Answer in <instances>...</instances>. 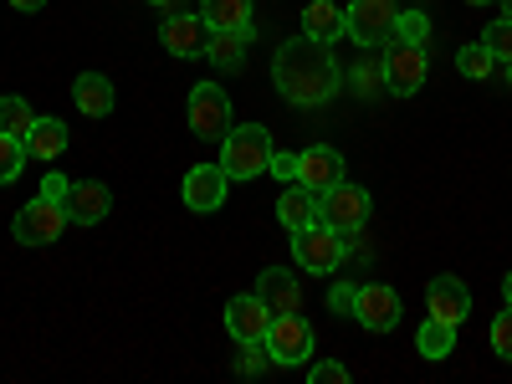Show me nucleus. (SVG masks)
Instances as JSON below:
<instances>
[{"instance_id": "f257e3e1", "label": "nucleus", "mask_w": 512, "mask_h": 384, "mask_svg": "<svg viewBox=\"0 0 512 384\" xmlns=\"http://www.w3.org/2000/svg\"><path fill=\"white\" fill-rule=\"evenodd\" d=\"M272 82L277 93L297 108H318L328 98H338V57L328 52V41H313V36H297V41H282V52L272 57Z\"/></svg>"}, {"instance_id": "f03ea898", "label": "nucleus", "mask_w": 512, "mask_h": 384, "mask_svg": "<svg viewBox=\"0 0 512 384\" xmlns=\"http://www.w3.org/2000/svg\"><path fill=\"white\" fill-rule=\"evenodd\" d=\"M272 134L262 123H236L231 134L221 139V169L231 180H262L272 169Z\"/></svg>"}, {"instance_id": "7ed1b4c3", "label": "nucleus", "mask_w": 512, "mask_h": 384, "mask_svg": "<svg viewBox=\"0 0 512 384\" xmlns=\"http://www.w3.org/2000/svg\"><path fill=\"white\" fill-rule=\"evenodd\" d=\"M267 354H272V364H308L313 359V349H318V338H313V323L303 318V313H272V328H267Z\"/></svg>"}, {"instance_id": "20e7f679", "label": "nucleus", "mask_w": 512, "mask_h": 384, "mask_svg": "<svg viewBox=\"0 0 512 384\" xmlns=\"http://www.w3.org/2000/svg\"><path fill=\"white\" fill-rule=\"evenodd\" d=\"M369 210H374L369 190H359V185H349V180H338L333 190H323V195H318V221H323V226H333V231H344V236L364 231Z\"/></svg>"}, {"instance_id": "39448f33", "label": "nucleus", "mask_w": 512, "mask_h": 384, "mask_svg": "<svg viewBox=\"0 0 512 384\" xmlns=\"http://www.w3.org/2000/svg\"><path fill=\"white\" fill-rule=\"evenodd\" d=\"M231 128H236L231 98L216 88V82H200V88L190 93V134H195L200 144H221Z\"/></svg>"}, {"instance_id": "423d86ee", "label": "nucleus", "mask_w": 512, "mask_h": 384, "mask_svg": "<svg viewBox=\"0 0 512 384\" xmlns=\"http://www.w3.org/2000/svg\"><path fill=\"white\" fill-rule=\"evenodd\" d=\"M72 221H67V210H62V200H47V195H36L31 205H21L16 210V221H11V236L21 241V246H52L62 231H67Z\"/></svg>"}, {"instance_id": "0eeeda50", "label": "nucleus", "mask_w": 512, "mask_h": 384, "mask_svg": "<svg viewBox=\"0 0 512 384\" xmlns=\"http://www.w3.org/2000/svg\"><path fill=\"white\" fill-rule=\"evenodd\" d=\"M384 57V88H390L395 98H410V93H420V82H425V47H410V41H395V36H384V47H379Z\"/></svg>"}, {"instance_id": "6e6552de", "label": "nucleus", "mask_w": 512, "mask_h": 384, "mask_svg": "<svg viewBox=\"0 0 512 384\" xmlns=\"http://www.w3.org/2000/svg\"><path fill=\"white\" fill-rule=\"evenodd\" d=\"M292 262H303V272H333L338 262H344V231H333L323 221L292 231Z\"/></svg>"}, {"instance_id": "1a4fd4ad", "label": "nucleus", "mask_w": 512, "mask_h": 384, "mask_svg": "<svg viewBox=\"0 0 512 384\" xmlns=\"http://www.w3.org/2000/svg\"><path fill=\"white\" fill-rule=\"evenodd\" d=\"M349 16V41L354 47H364V52H374V47H384V36L395 31V16H400V0H354V6L344 11Z\"/></svg>"}, {"instance_id": "9d476101", "label": "nucleus", "mask_w": 512, "mask_h": 384, "mask_svg": "<svg viewBox=\"0 0 512 384\" xmlns=\"http://www.w3.org/2000/svg\"><path fill=\"white\" fill-rule=\"evenodd\" d=\"M226 328H231L236 344H262L267 328H272V308L256 292H241V297L226 303Z\"/></svg>"}, {"instance_id": "9b49d317", "label": "nucleus", "mask_w": 512, "mask_h": 384, "mask_svg": "<svg viewBox=\"0 0 512 384\" xmlns=\"http://www.w3.org/2000/svg\"><path fill=\"white\" fill-rule=\"evenodd\" d=\"M354 318H359L369 333H390V328L400 323V292H395V287H384V282L359 287V297H354Z\"/></svg>"}, {"instance_id": "f8f14e48", "label": "nucleus", "mask_w": 512, "mask_h": 384, "mask_svg": "<svg viewBox=\"0 0 512 384\" xmlns=\"http://www.w3.org/2000/svg\"><path fill=\"white\" fill-rule=\"evenodd\" d=\"M62 210H67L72 226H98V221H108V210H113V190L98 185V180H72Z\"/></svg>"}, {"instance_id": "ddd939ff", "label": "nucleus", "mask_w": 512, "mask_h": 384, "mask_svg": "<svg viewBox=\"0 0 512 384\" xmlns=\"http://www.w3.org/2000/svg\"><path fill=\"white\" fill-rule=\"evenodd\" d=\"M338 180H344V154H338V149L313 144V149L297 154V185H308L313 195H323V190H333Z\"/></svg>"}, {"instance_id": "4468645a", "label": "nucleus", "mask_w": 512, "mask_h": 384, "mask_svg": "<svg viewBox=\"0 0 512 384\" xmlns=\"http://www.w3.org/2000/svg\"><path fill=\"white\" fill-rule=\"evenodd\" d=\"M226 190H231V175L221 164H195L190 175H185V205L190 210H221L226 205Z\"/></svg>"}, {"instance_id": "2eb2a0df", "label": "nucleus", "mask_w": 512, "mask_h": 384, "mask_svg": "<svg viewBox=\"0 0 512 384\" xmlns=\"http://www.w3.org/2000/svg\"><path fill=\"white\" fill-rule=\"evenodd\" d=\"M425 303H431V318H441V323L461 328V323H466V313H472V292H466V282H461V277H436L431 287H425Z\"/></svg>"}, {"instance_id": "dca6fc26", "label": "nucleus", "mask_w": 512, "mask_h": 384, "mask_svg": "<svg viewBox=\"0 0 512 384\" xmlns=\"http://www.w3.org/2000/svg\"><path fill=\"white\" fill-rule=\"evenodd\" d=\"M205 36H210V26L200 21V11L195 16H164V26H159L164 52H175V57H205Z\"/></svg>"}, {"instance_id": "f3484780", "label": "nucleus", "mask_w": 512, "mask_h": 384, "mask_svg": "<svg viewBox=\"0 0 512 384\" xmlns=\"http://www.w3.org/2000/svg\"><path fill=\"white\" fill-rule=\"evenodd\" d=\"M256 297H262L272 313H303V287H297V277L287 267H267L256 277Z\"/></svg>"}, {"instance_id": "a211bd4d", "label": "nucleus", "mask_w": 512, "mask_h": 384, "mask_svg": "<svg viewBox=\"0 0 512 384\" xmlns=\"http://www.w3.org/2000/svg\"><path fill=\"white\" fill-rule=\"evenodd\" d=\"M72 103L88 113V118H108V113H113V82H108L103 72H82V77L72 82Z\"/></svg>"}, {"instance_id": "6ab92c4d", "label": "nucleus", "mask_w": 512, "mask_h": 384, "mask_svg": "<svg viewBox=\"0 0 512 384\" xmlns=\"http://www.w3.org/2000/svg\"><path fill=\"white\" fill-rule=\"evenodd\" d=\"M200 21L210 31H256L251 0H200Z\"/></svg>"}, {"instance_id": "aec40b11", "label": "nucleus", "mask_w": 512, "mask_h": 384, "mask_svg": "<svg viewBox=\"0 0 512 384\" xmlns=\"http://www.w3.org/2000/svg\"><path fill=\"white\" fill-rule=\"evenodd\" d=\"M349 31V16L338 11V0H308V11H303V36L313 41H338Z\"/></svg>"}, {"instance_id": "412c9836", "label": "nucleus", "mask_w": 512, "mask_h": 384, "mask_svg": "<svg viewBox=\"0 0 512 384\" xmlns=\"http://www.w3.org/2000/svg\"><path fill=\"white\" fill-rule=\"evenodd\" d=\"M251 36H256V31H210V36H205V57L216 62L221 72H241Z\"/></svg>"}, {"instance_id": "4be33fe9", "label": "nucleus", "mask_w": 512, "mask_h": 384, "mask_svg": "<svg viewBox=\"0 0 512 384\" xmlns=\"http://www.w3.org/2000/svg\"><path fill=\"white\" fill-rule=\"evenodd\" d=\"M277 221H282L287 231L313 226V221H318V195H313L308 185H287L282 200H277Z\"/></svg>"}, {"instance_id": "5701e85b", "label": "nucleus", "mask_w": 512, "mask_h": 384, "mask_svg": "<svg viewBox=\"0 0 512 384\" xmlns=\"http://www.w3.org/2000/svg\"><path fill=\"white\" fill-rule=\"evenodd\" d=\"M67 149V123L62 118H36L31 123V134H26V154H36V159H57Z\"/></svg>"}, {"instance_id": "b1692460", "label": "nucleus", "mask_w": 512, "mask_h": 384, "mask_svg": "<svg viewBox=\"0 0 512 384\" xmlns=\"http://www.w3.org/2000/svg\"><path fill=\"white\" fill-rule=\"evenodd\" d=\"M415 349H420L425 359H446V354L456 349V328L441 323V318H425L420 333H415Z\"/></svg>"}, {"instance_id": "393cba45", "label": "nucleus", "mask_w": 512, "mask_h": 384, "mask_svg": "<svg viewBox=\"0 0 512 384\" xmlns=\"http://www.w3.org/2000/svg\"><path fill=\"white\" fill-rule=\"evenodd\" d=\"M31 123H36V113H31V103H26V98H16V93L0 98V128H6V134L26 139V134H31Z\"/></svg>"}, {"instance_id": "a878e982", "label": "nucleus", "mask_w": 512, "mask_h": 384, "mask_svg": "<svg viewBox=\"0 0 512 384\" xmlns=\"http://www.w3.org/2000/svg\"><path fill=\"white\" fill-rule=\"evenodd\" d=\"M456 72H461V77H472V82H482V77L497 72V57L482 47V41H472V47H461V52H456Z\"/></svg>"}, {"instance_id": "bb28decb", "label": "nucleus", "mask_w": 512, "mask_h": 384, "mask_svg": "<svg viewBox=\"0 0 512 384\" xmlns=\"http://www.w3.org/2000/svg\"><path fill=\"white\" fill-rule=\"evenodd\" d=\"M21 164H26V139H16V134L0 128V185H16Z\"/></svg>"}, {"instance_id": "cd10ccee", "label": "nucleus", "mask_w": 512, "mask_h": 384, "mask_svg": "<svg viewBox=\"0 0 512 384\" xmlns=\"http://www.w3.org/2000/svg\"><path fill=\"white\" fill-rule=\"evenodd\" d=\"M482 47H487L497 62H512V16L487 21V31H482Z\"/></svg>"}, {"instance_id": "c85d7f7f", "label": "nucleus", "mask_w": 512, "mask_h": 384, "mask_svg": "<svg viewBox=\"0 0 512 384\" xmlns=\"http://www.w3.org/2000/svg\"><path fill=\"white\" fill-rule=\"evenodd\" d=\"M390 36H395V41H410V47H425V36H431V21H425V11H400Z\"/></svg>"}, {"instance_id": "c756f323", "label": "nucleus", "mask_w": 512, "mask_h": 384, "mask_svg": "<svg viewBox=\"0 0 512 384\" xmlns=\"http://www.w3.org/2000/svg\"><path fill=\"white\" fill-rule=\"evenodd\" d=\"M354 88H359V98H379V93H390V88H384V62H379V67H374V62H359Z\"/></svg>"}, {"instance_id": "7c9ffc66", "label": "nucleus", "mask_w": 512, "mask_h": 384, "mask_svg": "<svg viewBox=\"0 0 512 384\" xmlns=\"http://www.w3.org/2000/svg\"><path fill=\"white\" fill-rule=\"evenodd\" d=\"M492 349H497V359H507V364H512V303L492 318Z\"/></svg>"}, {"instance_id": "2f4dec72", "label": "nucleus", "mask_w": 512, "mask_h": 384, "mask_svg": "<svg viewBox=\"0 0 512 384\" xmlns=\"http://www.w3.org/2000/svg\"><path fill=\"white\" fill-rule=\"evenodd\" d=\"M354 297H359V287H354V282H333V292H328V308H333L338 318H344V313L354 318Z\"/></svg>"}, {"instance_id": "473e14b6", "label": "nucleus", "mask_w": 512, "mask_h": 384, "mask_svg": "<svg viewBox=\"0 0 512 384\" xmlns=\"http://www.w3.org/2000/svg\"><path fill=\"white\" fill-rule=\"evenodd\" d=\"M267 364H272V354H267L262 344H241V359H236V369H241V374H262Z\"/></svg>"}, {"instance_id": "72a5a7b5", "label": "nucleus", "mask_w": 512, "mask_h": 384, "mask_svg": "<svg viewBox=\"0 0 512 384\" xmlns=\"http://www.w3.org/2000/svg\"><path fill=\"white\" fill-rule=\"evenodd\" d=\"M313 384H349V369L338 359H318L313 364Z\"/></svg>"}, {"instance_id": "f704fd0d", "label": "nucleus", "mask_w": 512, "mask_h": 384, "mask_svg": "<svg viewBox=\"0 0 512 384\" xmlns=\"http://www.w3.org/2000/svg\"><path fill=\"white\" fill-rule=\"evenodd\" d=\"M67 175H52V169H47V180H41V195H47V200H67Z\"/></svg>"}, {"instance_id": "c9c22d12", "label": "nucleus", "mask_w": 512, "mask_h": 384, "mask_svg": "<svg viewBox=\"0 0 512 384\" xmlns=\"http://www.w3.org/2000/svg\"><path fill=\"white\" fill-rule=\"evenodd\" d=\"M272 175L277 180H297V154H272Z\"/></svg>"}, {"instance_id": "e433bc0d", "label": "nucleus", "mask_w": 512, "mask_h": 384, "mask_svg": "<svg viewBox=\"0 0 512 384\" xmlns=\"http://www.w3.org/2000/svg\"><path fill=\"white\" fill-rule=\"evenodd\" d=\"M11 6H16V11H41L47 0H11Z\"/></svg>"}, {"instance_id": "4c0bfd02", "label": "nucleus", "mask_w": 512, "mask_h": 384, "mask_svg": "<svg viewBox=\"0 0 512 384\" xmlns=\"http://www.w3.org/2000/svg\"><path fill=\"white\" fill-rule=\"evenodd\" d=\"M502 297H507V303H512V272L502 277Z\"/></svg>"}, {"instance_id": "58836bf2", "label": "nucleus", "mask_w": 512, "mask_h": 384, "mask_svg": "<svg viewBox=\"0 0 512 384\" xmlns=\"http://www.w3.org/2000/svg\"><path fill=\"white\" fill-rule=\"evenodd\" d=\"M466 6H497V0H466Z\"/></svg>"}, {"instance_id": "ea45409f", "label": "nucleus", "mask_w": 512, "mask_h": 384, "mask_svg": "<svg viewBox=\"0 0 512 384\" xmlns=\"http://www.w3.org/2000/svg\"><path fill=\"white\" fill-rule=\"evenodd\" d=\"M502 16H512V0H502Z\"/></svg>"}, {"instance_id": "a19ab883", "label": "nucleus", "mask_w": 512, "mask_h": 384, "mask_svg": "<svg viewBox=\"0 0 512 384\" xmlns=\"http://www.w3.org/2000/svg\"><path fill=\"white\" fill-rule=\"evenodd\" d=\"M149 6H169V0H149Z\"/></svg>"}, {"instance_id": "79ce46f5", "label": "nucleus", "mask_w": 512, "mask_h": 384, "mask_svg": "<svg viewBox=\"0 0 512 384\" xmlns=\"http://www.w3.org/2000/svg\"><path fill=\"white\" fill-rule=\"evenodd\" d=\"M507 82H512V62H507Z\"/></svg>"}]
</instances>
